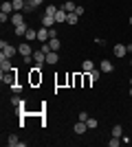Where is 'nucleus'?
<instances>
[{
	"mask_svg": "<svg viewBox=\"0 0 132 147\" xmlns=\"http://www.w3.org/2000/svg\"><path fill=\"white\" fill-rule=\"evenodd\" d=\"M11 2H13V9H16V11H24L26 0H11Z\"/></svg>",
	"mask_w": 132,
	"mask_h": 147,
	"instance_id": "25",
	"label": "nucleus"
},
{
	"mask_svg": "<svg viewBox=\"0 0 132 147\" xmlns=\"http://www.w3.org/2000/svg\"><path fill=\"white\" fill-rule=\"evenodd\" d=\"M112 136L121 138V136H123V127H121V125H112Z\"/></svg>",
	"mask_w": 132,
	"mask_h": 147,
	"instance_id": "28",
	"label": "nucleus"
},
{
	"mask_svg": "<svg viewBox=\"0 0 132 147\" xmlns=\"http://www.w3.org/2000/svg\"><path fill=\"white\" fill-rule=\"evenodd\" d=\"M130 66H132V59H130Z\"/></svg>",
	"mask_w": 132,
	"mask_h": 147,
	"instance_id": "39",
	"label": "nucleus"
},
{
	"mask_svg": "<svg viewBox=\"0 0 132 147\" xmlns=\"http://www.w3.org/2000/svg\"><path fill=\"white\" fill-rule=\"evenodd\" d=\"M26 31H29V26H26V24H18V26H13V33H16L18 37H24V35H26Z\"/></svg>",
	"mask_w": 132,
	"mask_h": 147,
	"instance_id": "15",
	"label": "nucleus"
},
{
	"mask_svg": "<svg viewBox=\"0 0 132 147\" xmlns=\"http://www.w3.org/2000/svg\"><path fill=\"white\" fill-rule=\"evenodd\" d=\"M112 53H114V57H126V53H128L126 44H114V46H112Z\"/></svg>",
	"mask_w": 132,
	"mask_h": 147,
	"instance_id": "7",
	"label": "nucleus"
},
{
	"mask_svg": "<svg viewBox=\"0 0 132 147\" xmlns=\"http://www.w3.org/2000/svg\"><path fill=\"white\" fill-rule=\"evenodd\" d=\"M20 143H22V141H18V136H16V134H9V138H7V145H11V147H20Z\"/></svg>",
	"mask_w": 132,
	"mask_h": 147,
	"instance_id": "24",
	"label": "nucleus"
},
{
	"mask_svg": "<svg viewBox=\"0 0 132 147\" xmlns=\"http://www.w3.org/2000/svg\"><path fill=\"white\" fill-rule=\"evenodd\" d=\"M16 77H18V75H16V68H13V70H9V73H0V79H2V84H7V86L18 84V81H16Z\"/></svg>",
	"mask_w": 132,
	"mask_h": 147,
	"instance_id": "3",
	"label": "nucleus"
},
{
	"mask_svg": "<svg viewBox=\"0 0 132 147\" xmlns=\"http://www.w3.org/2000/svg\"><path fill=\"white\" fill-rule=\"evenodd\" d=\"M79 121H88V112H79Z\"/></svg>",
	"mask_w": 132,
	"mask_h": 147,
	"instance_id": "35",
	"label": "nucleus"
},
{
	"mask_svg": "<svg viewBox=\"0 0 132 147\" xmlns=\"http://www.w3.org/2000/svg\"><path fill=\"white\" fill-rule=\"evenodd\" d=\"M33 61H35L38 66H44V64H46V53H44V51H33Z\"/></svg>",
	"mask_w": 132,
	"mask_h": 147,
	"instance_id": "4",
	"label": "nucleus"
},
{
	"mask_svg": "<svg viewBox=\"0 0 132 147\" xmlns=\"http://www.w3.org/2000/svg\"><path fill=\"white\" fill-rule=\"evenodd\" d=\"M99 75H101V70H97V68H95V70H90V77H93V81H99Z\"/></svg>",
	"mask_w": 132,
	"mask_h": 147,
	"instance_id": "30",
	"label": "nucleus"
},
{
	"mask_svg": "<svg viewBox=\"0 0 132 147\" xmlns=\"http://www.w3.org/2000/svg\"><path fill=\"white\" fill-rule=\"evenodd\" d=\"M119 143H121V138H117V136H110V141H108V145H110V147H117Z\"/></svg>",
	"mask_w": 132,
	"mask_h": 147,
	"instance_id": "29",
	"label": "nucleus"
},
{
	"mask_svg": "<svg viewBox=\"0 0 132 147\" xmlns=\"http://www.w3.org/2000/svg\"><path fill=\"white\" fill-rule=\"evenodd\" d=\"M130 24H132V16H130Z\"/></svg>",
	"mask_w": 132,
	"mask_h": 147,
	"instance_id": "38",
	"label": "nucleus"
},
{
	"mask_svg": "<svg viewBox=\"0 0 132 147\" xmlns=\"http://www.w3.org/2000/svg\"><path fill=\"white\" fill-rule=\"evenodd\" d=\"M0 11L7 13V16H13V13H16V9H13V2H11V0H5V2H2V7H0Z\"/></svg>",
	"mask_w": 132,
	"mask_h": 147,
	"instance_id": "6",
	"label": "nucleus"
},
{
	"mask_svg": "<svg viewBox=\"0 0 132 147\" xmlns=\"http://www.w3.org/2000/svg\"><path fill=\"white\" fill-rule=\"evenodd\" d=\"M86 125H88V129H95V127H97V125H99V121H97V119H95V117H88Z\"/></svg>",
	"mask_w": 132,
	"mask_h": 147,
	"instance_id": "27",
	"label": "nucleus"
},
{
	"mask_svg": "<svg viewBox=\"0 0 132 147\" xmlns=\"http://www.w3.org/2000/svg\"><path fill=\"white\" fill-rule=\"evenodd\" d=\"M49 46H51V51H60V49H62L60 37H51V40H49Z\"/></svg>",
	"mask_w": 132,
	"mask_h": 147,
	"instance_id": "19",
	"label": "nucleus"
},
{
	"mask_svg": "<svg viewBox=\"0 0 132 147\" xmlns=\"http://www.w3.org/2000/svg\"><path fill=\"white\" fill-rule=\"evenodd\" d=\"M77 22H79V16H77L75 11H73V13H68V18H66V24H70V26H75Z\"/></svg>",
	"mask_w": 132,
	"mask_h": 147,
	"instance_id": "22",
	"label": "nucleus"
},
{
	"mask_svg": "<svg viewBox=\"0 0 132 147\" xmlns=\"http://www.w3.org/2000/svg\"><path fill=\"white\" fill-rule=\"evenodd\" d=\"M130 86H132V77H130Z\"/></svg>",
	"mask_w": 132,
	"mask_h": 147,
	"instance_id": "36",
	"label": "nucleus"
},
{
	"mask_svg": "<svg viewBox=\"0 0 132 147\" xmlns=\"http://www.w3.org/2000/svg\"><path fill=\"white\" fill-rule=\"evenodd\" d=\"M90 70H95L93 59H84V61H82V73H90Z\"/></svg>",
	"mask_w": 132,
	"mask_h": 147,
	"instance_id": "17",
	"label": "nucleus"
},
{
	"mask_svg": "<svg viewBox=\"0 0 132 147\" xmlns=\"http://www.w3.org/2000/svg\"><path fill=\"white\" fill-rule=\"evenodd\" d=\"M99 70H101V73H108V75H110V73L114 70V66L110 64V59H101V61H99Z\"/></svg>",
	"mask_w": 132,
	"mask_h": 147,
	"instance_id": "8",
	"label": "nucleus"
},
{
	"mask_svg": "<svg viewBox=\"0 0 132 147\" xmlns=\"http://www.w3.org/2000/svg\"><path fill=\"white\" fill-rule=\"evenodd\" d=\"M84 11H86V7H84V5H77L75 7V13H77V16H84Z\"/></svg>",
	"mask_w": 132,
	"mask_h": 147,
	"instance_id": "31",
	"label": "nucleus"
},
{
	"mask_svg": "<svg viewBox=\"0 0 132 147\" xmlns=\"http://www.w3.org/2000/svg\"><path fill=\"white\" fill-rule=\"evenodd\" d=\"M121 143H126V145H130V136H128V134H123V136H121Z\"/></svg>",
	"mask_w": 132,
	"mask_h": 147,
	"instance_id": "34",
	"label": "nucleus"
},
{
	"mask_svg": "<svg viewBox=\"0 0 132 147\" xmlns=\"http://www.w3.org/2000/svg\"><path fill=\"white\" fill-rule=\"evenodd\" d=\"M11 24L13 26H18V24H24V18H22V11H16L11 16Z\"/></svg>",
	"mask_w": 132,
	"mask_h": 147,
	"instance_id": "14",
	"label": "nucleus"
},
{
	"mask_svg": "<svg viewBox=\"0 0 132 147\" xmlns=\"http://www.w3.org/2000/svg\"><path fill=\"white\" fill-rule=\"evenodd\" d=\"M130 97H132V88H130Z\"/></svg>",
	"mask_w": 132,
	"mask_h": 147,
	"instance_id": "37",
	"label": "nucleus"
},
{
	"mask_svg": "<svg viewBox=\"0 0 132 147\" xmlns=\"http://www.w3.org/2000/svg\"><path fill=\"white\" fill-rule=\"evenodd\" d=\"M38 40H40L42 44L51 40V35H49V29H46V26H40V31H38Z\"/></svg>",
	"mask_w": 132,
	"mask_h": 147,
	"instance_id": "12",
	"label": "nucleus"
},
{
	"mask_svg": "<svg viewBox=\"0 0 132 147\" xmlns=\"http://www.w3.org/2000/svg\"><path fill=\"white\" fill-rule=\"evenodd\" d=\"M24 40H26V42L38 40V31H35V29H29V31H26V35H24Z\"/></svg>",
	"mask_w": 132,
	"mask_h": 147,
	"instance_id": "26",
	"label": "nucleus"
},
{
	"mask_svg": "<svg viewBox=\"0 0 132 147\" xmlns=\"http://www.w3.org/2000/svg\"><path fill=\"white\" fill-rule=\"evenodd\" d=\"M57 11H60V7H55V5H46V7H44V13H46V16H51V18H55Z\"/></svg>",
	"mask_w": 132,
	"mask_h": 147,
	"instance_id": "18",
	"label": "nucleus"
},
{
	"mask_svg": "<svg viewBox=\"0 0 132 147\" xmlns=\"http://www.w3.org/2000/svg\"><path fill=\"white\" fill-rule=\"evenodd\" d=\"M57 61H60V55H57V51H51V53H46V64H49V66H55Z\"/></svg>",
	"mask_w": 132,
	"mask_h": 147,
	"instance_id": "11",
	"label": "nucleus"
},
{
	"mask_svg": "<svg viewBox=\"0 0 132 147\" xmlns=\"http://www.w3.org/2000/svg\"><path fill=\"white\" fill-rule=\"evenodd\" d=\"M18 53H20L22 57H24V55H33V49H31V44H29V42L24 40V42H22V44L18 46Z\"/></svg>",
	"mask_w": 132,
	"mask_h": 147,
	"instance_id": "5",
	"label": "nucleus"
},
{
	"mask_svg": "<svg viewBox=\"0 0 132 147\" xmlns=\"http://www.w3.org/2000/svg\"><path fill=\"white\" fill-rule=\"evenodd\" d=\"M29 84H31V86L42 84V66H38V64H35V66L29 70Z\"/></svg>",
	"mask_w": 132,
	"mask_h": 147,
	"instance_id": "1",
	"label": "nucleus"
},
{
	"mask_svg": "<svg viewBox=\"0 0 132 147\" xmlns=\"http://www.w3.org/2000/svg\"><path fill=\"white\" fill-rule=\"evenodd\" d=\"M11 90H13V94H20V92H22V86H20V84H13Z\"/></svg>",
	"mask_w": 132,
	"mask_h": 147,
	"instance_id": "32",
	"label": "nucleus"
},
{
	"mask_svg": "<svg viewBox=\"0 0 132 147\" xmlns=\"http://www.w3.org/2000/svg\"><path fill=\"white\" fill-rule=\"evenodd\" d=\"M49 35L51 37H57V29H55V26H51V29H49Z\"/></svg>",
	"mask_w": 132,
	"mask_h": 147,
	"instance_id": "33",
	"label": "nucleus"
},
{
	"mask_svg": "<svg viewBox=\"0 0 132 147\" xmlns=\"http://www.w3.org/2000/svg\"><path fill=\"white\" fill-rule=\"evenodd\" d=\"M44 0H26V7H24V11L26 13H31V11H35L40 5H42Z\"/></svg>",
	"mask_w": 132,
	"mask_h": 147,
	"instance_id": "9",
	"label": "nucleus"
},
{
	"mask_svg": "<svg viewBox=\"0 0 132 147\" xmlns=\"http://www.w3.org/2000/svg\"><path fill=\"white\" fill-rule=\"evenodd\" d=\"M86 129H88L86 121H77V123H75V134H84Z\"/></svg>",
	"mask_w": 132,
	"mask_h": 147,
	"instance_id": "20",
	"label": "nucleus"
},
{
	"mask_svg": "<svg viewBox=\"0 0 132 147\" xmlns=\"http://www.w3.org/2000/svg\"><path fill=\"white\" fill-rule=\"evenodd\" d=\"M64 2H68V0H64Z\"/></svg>",
	"mask_w": 132,
	"mask_h": 147,
	"instance_id": "40",
	"label": "nucleus"
},
{
	"mask_svg": "<svg viewBox=\"0 0 132 147\" xmlns=\"http://www.w3.org/2000/svg\"><path fill=\"white\" fill-rule=\"evenodd\" d=\"M42 26H46V29L55 26V18H51V16H46V13H44V16H42Z\"/></svg>",
	"mask_w": 132,
	"mask_h": 147,
	"instance_id": "16",
	"label": "nucleus"
},
{
	"mask_svg": "<svg viewBox=\"0 0 132 147\" xmlns=\"http://www.w3.org/2000/svg\"><path fill=\"white\" fill-rule=\"evenodd\" d=\"M16 53H18L16 46H11V44L5 42V40H0V57H9V59H11Z\"/></svg>",
	"mask_w": 132,
	"mask_h": 147,
	"instance_id": "2",
	"label": "nucleus"
},
{
	"mask_svg": "<svg viewBox=\"0 0 132 147\" xmlns=\"http://www.w3.org/2000/svg\"><path fill=\"white\" fill-rule=\"evenodd\" d=\"M73 86H75V88L84 86V75H82V73H77V75H73Z\"/></svg>",
	"mask_w": 132,
	"mask_h": 147,
	"instance_id": "23",
	"label": "nucleus"
},
{
	"mask_svg": "<svg viewBox=\"0 0 132 147\" xmlns=\"http://www.w3.org/2000/svg\"><path fill=\"white\" fill-rule=\"evenodd\" d=\"M0 70H2V73H9V70H13L11 59H9V57H0Z\"/></svg>",
	"mask_w": 132,
	"mask_h": 147,
	"instance_id": "10",
	"label": "nucleus"
},
{
	"mask_svg": "<svg viewBox=\"0 0 132 147\" xmlns=\"http://www.w3.org/2000/svg\"><path fill=\"white\" fill-rule=\"evenodd\" d=\"M66 18H68V11H64L62 7H60V11L55 13V24H62V22H66Z\"/></svg>",
	"mask_w": 132,
	"mask_h": 147,
	"instance_id": "13",
	"label": "nucleus"
},
{
	"mask_svg": "<svg viewBox=\"0 0 132 147\" xmlns=\"http://www.w3.org/2000/svg\"><path fill=\"white\" fill-rule=\"evenodd\" d=\"M75 0H68V2H62V9H64V11H68V13H73V11H75Z\"/></svg>",
	"mask_w": 132,
	"mask_h": 147,
	"instance_id": "21",
	"label": "nucleus"
}]
</instances>
